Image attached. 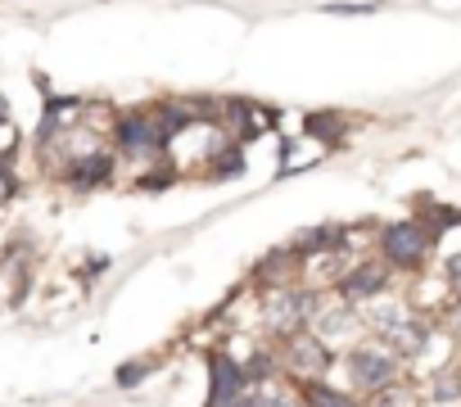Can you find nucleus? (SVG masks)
Listing matches in <instances>:
<instances>
[{
  "label": "nucleus",
  "mask_w": 461,
  "mask_h": 407,
  "mask_svg": "<svg viewBox=\"0 0 461 407\" xmlns=\"http://www.w3.org/2000/svg\"><path fill=\"white\" fill-rule=\"evenodd\" d=\"M317 308H321V299L312 290H276V294L263 299V326H267V335L290 339V335L312 326Z\"/></svg>",
  "instance_id": "nucleus-1"
},
{
  "label": "nucleus",
  "mask_w": 461,
  "mask_h": 407,
  "mask_svg": "<svg viewBox=\"0 0 461 407\" xmlns=\"http://www.w3.org/2000/svg\"><path fill=\"white\" fill-rule=\"evenodd\" d=\"M348 384L357 393H384L398 384V353L389 344H357L348 348Z\"/></svg>",
  "instance_id": "nucleus-2"
},
{
  "label": "nucleus",
  "mask_w": 461,
  "mask_h": 407,
  "mask_svg": "<svg viewBox=\"0 0 461 407\" xmlns=\"http://www.w3.org/2000/svg\"><path fill=\"white\" fill-rule=\"evenodd\" d=\"M380 245H384L389 267H407V272H411V267H420V263L429 258L434 236H429L420 222H393V227H384Z\"/></svg>",
  "instance_id": "nucleus-3"
},
{
  "label": "nucleus",
  "mask_w": 461,
  "mask_h": 407,
  "mask_svg": "<svg viewBox=\"0 0 461 407\" xmlns=\"http://www.w3.org/2000/svg\"><path fill=\"white\" fill-rule=\"evenodd\" d=\"M281 344H285L281 357H285L290 375H299L303 384H321V375H326V366H330L326 339L312 335V330H299V335H290V339H281Z\"/></svg>",
  "instance_id": "nucleus-4"
},
{
  "label": "nucleus",
  "mask_w": 461,
  "mask_h": 407,
  "mask_svg": "<svg viewBox=\"0 0 461 407\" xmlns=\"http://www.w3.org/2000/svg\"><path fill=\"white\" fill-rule=\"evenodd\" d=\"M167 140L172 136H167V127H163L158 113H127L118 122V149L131 154V158H154Z\"/></svg>",
  "instance_id": "nucleus-5"
},
{
  "label": "nucleus",
  "mask_w": 461,
  "mask_h": 407,
  "mask_svg": "<svg viewBox=\"0 0 461 407\" xmlns=\"http://www.w3.org/2000/svg\"><path fill=\"white\" fill-rule=\"evenodd\" d=\"M208 375H212V393H208V407H240L245 398H249V375L230 362L226 353H212V362H208Z\"/></svg>",
  "instance_id": "nucleus-6"
},
{
  "label": "nucleus",
  "mask_w": 461,
  "mask_h": 407,
  "mask_svg": "<svg viewBox=\"0 0 461 407\" xmlns=\"http://www.w3.org/2000/svg\"><path fill=\"white\" fill-rule=\"evenodd\" d=\"M362 330V317L353 303H321L317 317H312V335H321L326 344L330 339H353Z\"/></svg>",
  "instance_id": "nucleus-7"
},
{
  "label": "nucleus",
  "mask_w": 461,
  "mask_h": 407,
  "mask_svg": "<svg viewBox=\"0 0 461 407\" xmlns=\"http://www.w3.org/2000/svg\"><path fill=\"white\" fill-rule=\"evenodd\" d=\"M389 285V267L384 263H357V272H348L344 281V303H375Z\"/></svg>",
  "instance_id": "nucleus-8"
},
{
  "label": "nucleus",
  "mask_w": 461,
  "mask_h": 407,
  "mask_svg": "<svg viewBox=\"0 0 461 407\" xmlns=\"http://www.w3.org/2000/svg\"><path fill=\"white\" fill-rule=\"evenodd\" d=\"M68 185L73 190H91V185H104L109 176H113V158L104 154V149H91V154H77L73 163H68Z\"/></svg>",
  "instance_id": "nucleus-9"
},
{
  "label": "nucleus",
  "mask_w": 461,
  "mask_h": 407,
  "mask_svg": "<svg viewBox=\"0 0 461 407\" xmlns=\"http://www.w3.org/2000/svg\"><path fill=\"white\" fill-rule=\"evenodd\" d=\"M380 335H384V344H389V348H393L398 357H416V353H425V326H420V321H416L411 312H407L402 321L384 326Z\"/></svg>",
  "instance_id": "nucleus-10"
},
{
  "label": "nucleus",
  "mask_w": 461,
  "mask_h": 407,
  "mask_svg": "<svg viewBox=\"0 0 461 407\" xmlns=\"http://www.w3.org/2000/svg\"><path fill=\"white\" fill-rule=\"evenodd\" d=\"M303 407H357L348 393H335V389H326V384H308L303 389Z\"/></svg>",
  "instance_id": "nucleus-11"
},
{
  "label": "nucleus",
  "mask_w": 461,
  "mask_h": 407,
  "mask_svg": "<svg viewBox=\"0 0 461 407\" xmlns=\"http://www.w3.org/2000/svg\"><path fill=\"white\" fill-rule=\"evenodd\" d=\"M344 236L335 231V227H321V231H308V236H299V249H335Z\"/></svg>",
  "instance_id": "nucleus-12"
},
{
  "label": "nucleus",
  "mask_w": 461,
  "mask_h": 407,
  "mask_svg": "<svg viewBox=\"0 0 461 407\" xmlns=\"http://www.w3.org/2000/svg\"><path fill=\"white\" fill-rule=\"evenodd\" d=\"M308 131H317V136H326V140H339L344 118H339V113H317V118L308 122Z\"/></svg>",
  "instance_id": "nucleus-13"
},
{
  "label": "nucleus",
  "mask_w": 461,
  "mask_h": 407,
  "mask_svg": "<svg viewBox=\"0 0 461 407\" xmlns=\"http://www.w3.org/2000/svg\"><path fill=\"white\" fill-rule=\"evenodd\" d=\"M380 407H416V393H407V389H398V393H380Z\"/></svg>",
  "instance_id": "nucleus-14"
},
{
  "label": "nucleus",
  "mask_w": 461,
  "mask_h": 407,
  "mask_svg": "<svg viewBox=\"0 0 461 407\" xmlns=\"http://www.w3.org/2000/svg\"><path fill=\"white\" fill-rule=\"evenodd\" d=\"M447 281H452V290H456V299H461V254L447 263Z\"/></svg>",
  "instance_id": "nucleus-15"
},
{
  "label": "nucleus",
  "mask_w": 461,
  "mask_h": 407,
  "mask_svg": "<svg viewBox=\"0 0 461 407\" xmlns=\"http://www.w3.org/2000/svg\"><path fill=\"white\" fill-rule=\"evenodd\" d=\"M447 330H452V335H461V299L447 308Z\"/></svg>",
  "instance_id": "nucleus-16"
},
{
  "label": "nucleus",
  "mask_w": 461,
  "mask_h": 407,
  "mask_svg": "<svg viewBox=\"0 0 461 407\" xmlns=\"http://www.w3.org/2000/svg\"><path fill=\"white\" fill-rule=\"evenodd\" d=\"M456 371H461V366H456Z\"/></svg>",
  "instance_id": "nucleus-17"
}]
</instances>
